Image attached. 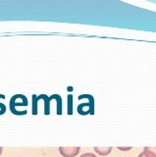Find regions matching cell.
Returning a JSON list of instances; mask_svg holds the SVG:
<instances>
[{
    "label": "cell",
    "mask_w": 156,
    "mask_h": 157,
    "mask_svg": "<svg viewBox=\"0 0 156 157\" xmlns=\"http://www.w3.org/2000/svg\"><path fill=\"white\" fill-rule=\"evenodd\" d=\"M60 154L63 157H76L78 154L80 153L81 147L79 146H73V147H64V146H60L59 148Z\"/></svg>",
    "instance_id": "6da1fadb"
},
{
    "label": "cell",
    "mask_w": 156,
    "mask_h": 157,
    "mask_svg": "<svg viewBox=\"0 0 156 157\" xmlns=\"http://www.w3.org/2000/svg\"><path fill=\"white\" fill-rule=\"evenodd\" d=\"M139 157H156V147H144Z\"/></svg>",
    "instance_id": "7a4b0ae2"
},
{
    "label": "cell",
    "mask_w": 156,
    "mask_h": 157,
    "mask_svg": "<svg viewBox=\"0 0 156 157\" xmlns=\"http://www.w3.org/2000/svg\"><path fill=\"white\" fill-rule=\"evenodd\" d=\"M94 151L97 154L100 156H106L111 153L112 151V147H100V146H94Z\"/></svg>",
    "instance_id": "3957f363"
},
{
    "label": "cell",
    "mask_w": 156,
    "mask_h": 157,
    "mask_svg": "<svg viewBox=\"0 0 156 157\" xmlns=\"http://www.w3.org/2000/svg\"><path fill=\"white\" fill-rule=\"evenodd\" d=\"M81 157H97V156L93 153H90V152H86V153H84Z\"/></svg>",
    "instance_id": "277c9868"
},
{
    "label": "cell",
    "mask_w": 156,
    "mask_h": 157,
    "mask_svg": "<svg viewBox=\"0 0 156 157\" xmlns=\"http://www.w3.org/2000/svg\"><path fill=\"white\" fill-rule=\"evenodd\" d=\"M118 149H120V150H123V151H127V150H131V147L130 146V147H118Z\"/></svg>",
    "instance_id": "5b68a950"
},
{
    "label": "cell",
    "mask_w": 156,
    "mask_h": 157,
    "mask_svg": "<svg viewBox=\"0 0 156 157\" xmlns=\"http://www.w3.org/2000/svg\"><path fill=\"white\" fill-rule=\"evenodd\" d=\"M2 151H3V147H1V146H0V155L2 154Z\"/></svg>",
    "instance_id": "8992f818"
}]
</instances>
